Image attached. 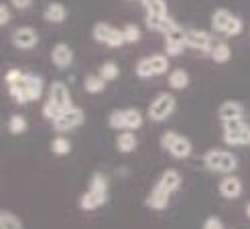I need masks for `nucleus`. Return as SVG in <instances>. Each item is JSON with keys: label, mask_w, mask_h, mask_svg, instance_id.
<instances>
[{"label": "nucleus", "mask_w": 250, "mask_h": 229, "mask_svg": "<svg viewBox=\"0 0 250 229\" xmlns=\"http://www.w3.org/2000/svg\"><path fill=\"white\" fill-rule=\"evenodd\" d=\"M8 132L10 134H22L27 132V120L21 114H15V116H10L8 120Z\"/></svg>", "instance_id": "c85d7f7f"}, {"label": "nucleus", "mask_w": 250, "mask_h": 229, "mask_svg": "<svg viewBox=\"0 0 250 229\" xmlns=\"http://www.w3.org/2000/svg\"><path fill=\"white\" fill-rule=\"evenodd\" d=\"M185 45L195 51H204V53H211V37L206 31L199 29H187L185 31Z\"/></svg>", "instance_id": "f8f14e48"}, {"label": "nucleus", "mask_w": 250, "mask_h": 229, "mask_svg": "<svg viewBox=\"0 0 250 229\" xmlns=\"http://www.w3.org/2000/svg\"><path fill=\"white\" fill-rule=\"evenodd\" d=\"M136 75L143 79L148 77H155V75H163L169 71V55L167 53H155V55H148L145 59H141L134 67Z\"/></svg>", "instance_id": "39448f33"}, {"label": "nucleus", "mask_w": 250, "mask_h": 229, "mask_svg": "<svg viewBox=\"0 0 250 229\" xmlns=\"http://www.w3.org/2000/svg\"><path fill=\"white\" fill-rule=\"evenodd\" d=\"M167 83H169L171 90H185V87L189 85V73L185 69H173L169 73Z\"/></svg>", "instance_id": "5701e85b"}, {"label": "nucleus", "mask_w": 250, "mask_h": 229, "mask_svg": "<svg viewBox=\"0 0 250 229\" xmlns=\"http://www.w3.org/2000/svg\"><path fill=\"white\" fill-rule=\"evenodd\" d=\"M43 17H45L47 22H51V24H61V22H65V19H67V8L61 2H51L45 8Z\"/></svg>", "instance_id": "412c9836"}, {"label": "nucleus", "mask_w": 250, "mask_h": 229, "mask_svg": "<svg viewBox=\"0 0 250 229\" xmlns=\"http://www.w3.org/2000/svg\"><path fill=\"white\" fill-rule=\"evenodd\" d=\"M12 6H17L19 10H24V8H29L33 4V0H10Z\"/></svg>", "instance_id": "4c0bfd02"}, {"label": "nucleus", "mask_w": 250, "mask_h": 229, "mask_svg": "<svg viewBox=\"0 0 250 229\" xmlns=\"http://www.w3.org/2000/svg\"><path fill=\"white\" fill-rule=\"evenodd\" d=\"M92 35L98 43L108 45V47H120V45L126 43L124 41V33L108 22H96L94 29H92Z\"/></svg>", "instance_id": "1a4fd4ad"}, {"label": "nucleus", "mask_w": 250, "mask_h": 229, "mask_svg": "<svg viewBox=\"0 0 250 229\" xmlns=\"http://www.w3.org/2000/svg\"><path fill=\"white\" fill-rule=\"evenodd\" d=\"M157 185H159L161 189H165L167 193L173 195L175 191H179V187H181V174L175 171V169H167V171H163V174L159 176Z\"/></svg>", "instance_id": "6ab92c4d"}, {"label": "nucleus", "mask_w": 250, "mask_h": 229, "mask_svg": "<svg viewBox=\"0 0 250 229\" xmlns=\"http://www.w3.org/2000/svg\"><path fill=\"white\" fill-rule=\"evenodd\" d=\"M85 120V114L82 108H76V106H71L67 110H63L59 114V116L53 120V128L57 132H69L73 128H78V126H82Z\"/></svg>", "instance_id": "9d476101"}, {"label": "nucleus", "mask_w": 250, "mask_h": 229, "mask_svg": "<svg viewBox=\"0 0 250 229\" xmlns=\"http://www.w3.org/2000/svg\"><path fill=\"white\" fill-rule=\"evenodd\" d=\"M218 116L224 122H234V120H242L244 118V106L240 101H224V104L218 108Z\"/></svg>", "instance_id": "2eb2a0df"}, {"label": "nucleus", "mask_w": 250, "mask_h": 229, "mask_svg": "<svg viewBox=\"0 0 250 229\" xmlns=\"http://www.w3.org/2000/svg\"><path fill=\"white\" fill-rule=\"evenodd\" d=\"M222 140L228 146H248L250 144V124H246L244 120L224 122Z\"/></svg>", "instance_id": "423d86ee"}, {"label": "nucleus", "mask_w": 250, "mask_h": 229, "mask_svg": "<svg viewBox=\"0 0 250 229\" xmlns=\"http://www.w3.org/2000/svg\"><path fill=\"white\" fill-rule=\"evenodd\" d=\"M220 195L224 199H238L242 195V181L234 174H226L220 181Z\"/></svg>", "instance_id": "dca6fc26"}, {"label": "nucleus", "mask_w": 250, "mask_h": 229, "mask_svg": "<svg viewBox=\"0 0 250 229\" xmlns=\"http://www.w3.org/2000/svg\"><path fill=\"white\" fill-rule=\"evenodd\" d=\"M106 201H108V179L102 172H96L90 181V189L80 199V207L83 211H94L106 205Z\"/></svg>", "instance_id": "f03ea898"}, {"label": "nucleus", "mask_w": 250, "mask_h": 229, "mask_svg": "<svg viewBox=\"0 0 250 229\" xmlns=\"http://www.w3.org/2000/svg\"><path fill=\"white\" fill-rule=\"evenodd\" d=\"M98 75H102L106 81H114V79H118V75H120V67L116 65L114 61H106L104 65L100 67V73Z\"/></svg>", "instance_id": "cd10ccee"}, {"label": "nucleus", "mask_w": 250, "mask_h": 229, "mask_svg": "<svg viewBox=\"0 0 250 229\" xmlns=\"http://www.w3.org/2000/svg\"><path fill=\"white\" fill-rule=\"evenodd\" d=\"M51 61L53 65L59 67V69H67L73 61V51L67 43H57L53 49H51Z\"/></svg>", "instance_id": "4468645a"}, {"label": "nucleus", "mask_w": 250, "mask_h": 229, "mask_svg": "<svg viewBox=\"0 0 250 229\" xmlns=\"http://www.w3.org/2000/svg\"><path fill=\"white\" fill-rule=\"evenodd\" d=\"M204 229H224V225H222V221L218 217H208L204 221Z\"/></svg>", "instance_id": "e433bc0d"}, {"label": "nucleus", "mask_w": 250, "mask_h": 229, "mask_svg": "<svg viewBox=\"0 0 250 229\" xmlns=\"http://www.w3.org/2000/svg\"><path fill=\"white\" fill-rule=\"evenodd\" d=\"M136 146H139V140H136L134 130H126V132H120L118 134V138H116L118 152H122V154H130V152L136 150Z\"/></svg>", "instance_id": "aec40b11"}, {"label": "nucleus", "mask_w": 250, "mask_h": 229, "mask_svg": "<svg viewBox=\"0 0 250 229\" xmlns=\"http://www.w3.org/2000/svg\"><path fill=\"white\" fill-rule=\"evenodd\" d=\"M110 128L114 130H139L143 126V114L136 108L126 110H114L108 118Z\"/></svg>", "instance_id": "0eeeda50"}, {"label": "nucleus", "mask_w": 250, "mask_h": 229, "mask_svg": "<svg viewBox=\"0 0 250 229\" xmlns=\"http://www.w3.org/2000/svg\"><path fill=\"white\" fill-rule=\"evenodd\" d=\"M169 199H171V193H167L165 189L155 185L151 189V193H148V197H146V207H151L153 211H163L169 205Z\"/></svg>", "instance_id": "a211bd4d"}, {"label": "nucleus", "mask_w": 250, "mask_h": 229, "mask_svg": "<svg viewBox=\"0 0 250 229\" xmlns=\"http://www.w3.org/2000/svg\"><path fill=\"white\" fill-rule=\"evenodd\" d=\"M146 15H153V17H167V4L165 0H141Z\"/></svg>", "instance_id": "b1692460"}, {"label": "nucleus", "mask_w": 250, "mask_h": 229, "mask_svg": "<svg viewBox=\"0 0 250 229\" xmlns=\"http://www.w3.org/2000/svg\"><path fill=\"white\" fill-rule=\"evenodd\" d=\"M8 94L12 95V99L17 104H31V101H37L43 94V79L39 75L33 73H22L21 77L8 85Z\"/></svg>", "instance_id": "f257e3e1"}, {"label": "nucleus", "mask_w": 250, "mask_h": 229, "mask_svg": "<svg viewBox=\"0 0 250 229\" xmlns=\"http://www.w3.org/2000/svg\"><path fill=\"white\" fill-rule=\"evenodd\" d=\"M106 83L108 81L102 77V75H90V77H85V81H83V90L87 94H100V92H104Z\"/></svg>", "instance_id": "a878e982"}, {"label": "nucleus", "mask_w": 250, "mask_h": 229, "mask_svg": "<svg viewBox=\"0 0 250 229\" xmlns=\"http://www.w3.org/2000/svg\"><path fill=\"white\" fill-rule=\"evenodd\" d=\"M163 37H165V45H183V47H187L185 45V29H181V27H177L175 31H171Z\"/></svg>", "instance_id": "7c9ffc66"}, {"label": "nucleus", "mask_w": 250, "mask_h": 229, "mask_svg": "<svg viewBox=\"0 0 250 229\" xmlns=\"http://www.w3.org/2000/svg\"><path fill=\"white\" fill-rule=\"evenodd\" d=\"M8 22H10V10H8V6L2 2V4H0V27H6Z\"/></svg>", "instance_id": "f704fd0d"}, {"label": "nucleus", "mask_w": 250, "mask_h": 229, "mask_svg": "<svg viewBox=\"0 0 250 229\" xmlns=\"http://www.w3.org/2000/svg\"><path fill=\"white\" fill-rule=\"evenodd\" d=\"M10 41L17 49L29 51V49H35L37 43H39V33H37L33 27H19L15 33H12Z\"/></svg>", "instance_id": "9b49d317"}, {"label": "nucleus", "mask_w": 250, "mask_h": 229, "mask_svg": "<svg viewBox=\"0 0 250 229\" xmlns=\"http://www.w3.org/2000/svg\"><path fill=\"white\" fill-rule=\"evenodd\" d=\"M145 22H146V27L151 29V31H155V33H163V35H167V33H171V31H175V29L179 27V24L175 22L169 15H167V17H153V15H146Z\"/></svg>", "instance_id": "f3484780"}, {"label": "nucleus", "mask_w": 250, "mask_h": 229, "mask_svg": "<svg viewBox=\"0 0 250 229\" xmlns=\"http://www.w3.org/2000/svg\"><path fill=\"white\" fill-rule=\"evenodd\" d=\"M211 29L226 37H238L244 29V22L240 17H236L228 8H218L211 15Z\"/></svg>", "instance_id": "20e7f679"}, {"label": "nucleus", "mask_w": 250, "mask_h": 229, "mask_svg": "<svg viewBox=\"0 0 250 229\" xmlns=\"http://www.w3.org/2000/svg\"><path fill=\"white\" fill-rule=\"evenodd\" d=\"M51 152L55 156H65L71 152V142L67 138H55L51 142Z\"/></svg>", "instance_id": "c756f323"}, {"label": "nucleus", "mask_w": 250, "mask_h": 229, "mask_svg": "<svg viewBox=\"0 0 250 229\" xmlns=\"http://www.w3.org/2000/svg\"><path fill=\"white\" fill-rule=\"evenodd\" d=\"M122 33H124V41L126 43H139L141 41V29L136 27V24H126V27L122 29Z\"/></svg>", "instance_id": "2f4dec72"}, {"label": "nucleus", "mask_w": 250, "mask_h": 229, "mask_svg": "<svg viewBox=\"0 0 250 229\" xmlns=\"http://www.w3.org/2000/svg\"><path fill=\"white\" fill-rule=\"evenodd\" d=\"M169 152H171V156H175V158H187V156H191V152H193L191 140L179 134L177 140L173 142V146L169 148Z\"/></svg>", "instance_id": "4be33fe9"}, {"label": "nucleus", "mask_w": 250, "mask_h": 229, "mask_svg": "<svg viewBox=\"0 0 250 229\" xmlns=\"http://www.w3.org/2000/svg\"><path fill=\"white\" fill-rule=\"evenodd\" d=\"M177 132H175V130H167L163 136H161V146H163L167 152H169V148L173 146V142H175V140H177Z\"/></svg>", "instance_id": "72a5a7b5"}, {"label": "nucleus", "mask_w": 250, "mask_h": 229, "mask_svg": "<svg viewBox=\"0 0 250 229\" xmlns=\"http://www.w3.org/2000/svg\"><path fill=\"white\" fill-rule=\"evenodd\" d=\"M59 114H61L59 106H57V104H53V101L47 97V101L43 104V118H45V120H49V122H53V120L59 116Z\"/></svg>", "instance_id": "473e14b6"}, {"label": "nucleus", "mask_w": 250, "mask_h": 229, "mask_svg": "<svg viewBox=\"0 0 250 229\" xmlns=\"http://www.w3.org/2000/svg\"><path fill=\"white\" fill-rule=\"evenodd\" d=\"M246 217H248V219H250V201H248V203H246Z\"/></svg>", "instance_id": "58836bf2"}, {"label": "nucleus", "mask_w": 250, "mask_h": 229, "mask_svg": "<svg viewBox=\"0 0 250 229\" xmlns=\"http://www.w3.org/2000/svg\"><path fill=\"white\" fill-rule=\"evenodd\" d=\"M49 99H51L53 104H57L61 112L73 106V104H71V95H69L67 85H65V83H61V81L51 83V87H49Z\"/></svg>", "instance_id": "ddd939ff"}, {"label": "nucleus", "mask_w": 250, "mask_h": 229, "mask_svg": "<svg viewBox=\"0 0 250 229\" xmlns=\"http://www.w3.org/2000/svg\"><path fill=\"white\" fill-rule=\"evenodd\" d=\"M183 45H165V53L169 55V57H179L181 53H183Z\"/></svg>", "instance_id": "c9c22d12"}, {"label": "nucleus", "mask_w": 250, "mask_h": 229, "mask_svg": "<svg viewBox=\"0 0 250 229\" xmlns=\"http://www.w3.org/2000/svg\"><path fill=\"white\" fill-rule=\"evenodd\" d=\"M0 229H24V225L15 213L0 211Z\"/></svg>", "instance_id": "bb28decb"}, {"label": "nucleus", "mask_w": 250, "mask_h": 229, "mask_svg": "<svg viewBox=\"0 0 250 229\" xmlns=\"http://www.w3.org/2000/svg\"><path fill=\"white\" fill-rule=\"evenodd\" d=\"M175 106H177V101L175 97L169 94V92H161L151 104H148V118L153 122H165L167 118H171V114L175 112Z\"/></svg>", "instance_id": "6e6552de"}, {"label": "nucleus", "mask_w": 250, "mask_h": 229, "mask_svg": "<svg viewBox=\"0 0 250 229\" xmlns=\"http://www.w3.org/2000/svg\"><path fill=\"white\" fill-rule=\"evenodd\" d=\"M209 57L214 59L216 63H228L232 59V47L228 43H218L214 49H211Z\"/></svg>", "instance_id": "393cba45"}, {"label": "nucleus", "mask_w": 250, "mask_h": 229, "mask_svg": "<svg viewBox=\"0 0 250 229\" xmlns=\"http://www.w3.org/2000/svg\"><path fill=\"white\" fill-rule=\"evenodd\" d=\"M204 164L206 169L211 172H222V174H232L236 169H238V158L236 154H232L230 150H208L204 156Z\"/></svg>", "instance_id": "7ed1b4c3"}]
</instances>
